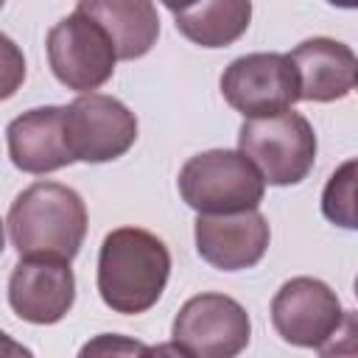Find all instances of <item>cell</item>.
<instances>
[{
  "instance_id": "obj_17",
  "label": "cell",
  "mask_w": 358,
  "mask_h": 358,
  "mask_svg": "<svg viewBox=\"0 0 358 358\" xmlns=\"http://www.w3.org/2000/svg\"><path fill=\"white\" fill-rule=\"evenodd\" d=\"M319 355H358V310H344L336 330L316 347Z\"/></svg>"
},
{
  "instance_id": "obj_1",
  "label": "cell",
  "mask_w": 358,
  "mask_h": 358,
  "mask_svg": "<svg viewBox=\"0 0 358 358\" xmlns=\"http://www.w3.org/2000/svg\"><path fill=\"white\" fill-rule=\"evenodd\" d=\"M171 277V252L148 229L117 227L98 252V294L106 308L123 316L151 310Z\"/></svg>"
},
{
  "instance_id": "obj_11",
  "label": "cell",
  "mask_w": 358,
  "mask_h": 358,
  "mask_svg": "<svg viewBox=\"0 0 358 358\" xmlns=\"http://www.w3.org/2000/svg\"><path fill=\"white\" fill-rule=\"evenodd\" d=\"M76 302V277L70 260L20 257L8 277V305L31 324L62 322Z\"/></svg>"
},
{
  "instance_id": "obj_12",
  "label": "cell",
  "mask_w": 358,
  "mask_h": 358,
  "mask_svg": "<svg viewBox=\"0 0 358 358\" xmlns=\"http://www.w3.org/2000/svg\"><path fill=\"white\" fill-rule=\"evenodd\" d=\"M6 145L14 168L22 173H53L76 162L67 129L64 106H36L22 112L6 126Z\"/></svg>"
},
{
  "instance_id": "obj_19",
  "label": "cell",
  "mask_w": 358,
  "mask_h": 358,
  "mask_svg": "<svg viewBox=\"0 0 358 358\" xmlns=\"http://www.w3.org/2000/svg\"><path fill=\"white\" fill-rule=\"evenodd\" d=\"M159 3H162L165 8H171L173 14H179V11H185L187 6H193L196 0H159Z\"/></svg>"
},
{
  "instance_id": "obj_2",
  "label": "cell",
  "mask_w": 358,
  "mask_h": 358,
  "mask_svg": "<svg viewBox=\"0 0 358 358\" xmlns=\"http://www.w3.org/2000/svg\"><path fill=\"white\" fill-rule=\"evenodd\" d=\"M8 243L20 257L73 260L87 235L84 199L59 182H34L6 215Z\"/></svg>"
},
{
  "instance_id": "obj_7",
  "label": "cell",
  "mask_w": 358,
  "mask_h": 358,
  "mask_svg": "<svg viewBox=\"0 0 358 358\" xmlns=\"http://www.w3.org/2000/svg\"><path fill=\"white\" fill-rule=\"evenodd\" d=\"M224 101L243 117H266L291 109L299 98V76L288 53H246L221 76Z\"/></svg>"
},
{
  "instance_id": "obj_8",
  "label": "cell",
  "mask_w": 358,
  "mask_h": 358,
  "mask_svg": "<svg viewBox=\"0 0 358 358\" xmlns=\"http://www.w3.org/2000/svg\"><path fill=\"white\" fill-rule=\"evenodd\" d=\"M70 151L78 162H112L137 140L134 112L112 95L84 92L64 106Z\"/></svg>"
},
{
  "instance_id": "obj_20",
  "label": "cell",
  "mask_w": 358,
  "mask_h": 358,
  "mask_svg": "<svg viewBox=\"0 0 358 358\" xmlns=\"http://www.w3.org/2000/svg\"><path fill=\"white\" fill-rule=\"evenodd\" d=\"M324 3H330L336 8H358V0H324Z\"/></svg>"
},
{
  "instance_id": "obj_15",
  "label": "cell",
  "mask_w": 358,
  "mask_h": 358,
  "mask_svg": "<svg viewBox=\"0 0 358 358\" xmlns=\"http://www.w3.org/2000/svg\"><path fill=\"white\" fill-rule=\"evenodd\" d=\"M176 31L199 48H227L238 42L252 22V0H196L173 14Z\"/></svg>"
},
{
  "instance_id": "obj_14",
  "label": "cell",
  "mask_w": 358,
  "mask_h": 358,
  "mask_svg": "<svg viewBox=\"0 0 358 358\" xmlns=\"http://www.w3.org/2000/svg\"><path fill=\"white\" fill-rule=\"evenodd\" d=\"M76 11L92 17L112 36L123 62L145 56L159 39V17L151 0H78Z\"/></svg>"
},
{
  "instance_id": "obj_13",
  "label": "cell",
  "mask_w": 358,
  "mask_h": 358,
  "mask_svg": "<svg viewBox=\"0 0 358 358\" xmlns=\"http://www.w3.org/2000/svg\"><path fill=\"white\" fill-rule=\"evenodd\" d=\"M296 76H299V98L313 103H330L344 98L358 84V56L350 45L313 36L299 42L291 53Z\"/></svg>"
},
{
  "instance_id": "obj_4",
  "label": "cell",
  "mask_w": 358,
  "mask_h": 358,
  "mask_svg": "<svg viewBox=\"0 0 358 358\" xmlns=\"http://www.w3.org/2000/svg\"><path fill=\"white\" fill-rule=\"evenodd\" d=\"M238 148L268 185H299L316 162V131L305 115L285 109L266 117H246L238 131Z\"/></svg>"
},
{
  "instance_id": "obj_18",
  "label": "cell",
  "mask_w": 358,
  "mask_h": 358,
  "mask_svg": "<svg viewBox=\"0 0 358 358\" xmlns=\"http://www.w3.org/2000/svg\"><path fill=\"white\" fill-rule=\"evenodd\" d=\"M129 355V352H151L148 347L131 341V338H123V336H98L95 341L84 344L81 347V355Z\"/></svg>"
},
{
  "instance_id": "obj_16",
  "label": "cell",
  "mask_w": 358,
  "mask_h": 358,
  "mask_svg": "<svg viewBox=\"0 0 358 358\" xmlns=\"http://www.w3.org/2000/svg\"><path fill=\"white\" fill-rule=\"evenodd\" d=\"M322 215L341 229H358V157L330 173L322 190Z\"/></svg>"
},
{
  "instance_id": "obj_10",
  "label": "cell",
  "mask_w": 358,
  "mask_h": 358,
  "mask_svg": "<svg viewBox=\"0 0 358 358\" xmlns=\"http://www.w3.org/2000/svg\"><path fill=\"white\" fill-rule=\"evenodd\" d=\"M193 235L199 257L221 271L257 266L271 241L268 221L257 207L241 213H199Z\"/></svg>"
},
{
  "instance_id": "obj_9",
  "label": "cell",
  "mask_w": 358,
  "mask_h": 358,
  "mask_svg": "<svg viewBox=\"0 0 358 358\" xmlns=\"http://www.w3.org/2000/svg\"><path fill=\"white\" fill-rule=\"evenodd\" d=\"M336 291L316 277H294L271 299V324L294 347H319L341 319Z\"/></svg>"
},
{
  "instance_id": "obj_22",
  "label": "cell",
  "mask_w": 358,
  "mask_h": 358,
  "mask_svg": "<svg viewBox=\"0 0 358 358\" xmlns=\"http://www.w3.org/2000/svg\"><path fill=\"white\" fill-rule=\"evenodd\" d=\"M355 87H358V84H355Z\"/></svg>"
},
{
  "instance_id": "obj_21",
  "label": "cell",
  "mask_w": 358,
  "mask_h": 358,
  "mask_svg": "<svg viewBox=\"0 0 358 358\" xmlns=\"http://www.w3.org/2000/svg\"><path fill=\"white\" fill-rule=\"evenodd\" d=\"M355 296H358V277H355Z\"/></svg>"
},
{
  "instance_id": "obj_5",
  "label": "cell",
  "mask_w": 358,
  "mask_h": 358,
  "mask_svg": "<svg viewBox=\"0 0 358 358\" xmlns=\"http://www.w3.org/2000/svg\"><path fill=\"white\" fill-rule=\"evenodd\" d=\"M45 50L59 84L76 92H92L103 87L117 64V48L112 36L81 11H73L48 31Z\"/></svg>"
},
{
  "instance_id": "obj_6",
  "label": "cell",
  "mask_w": 358,
  "mask_h": 358,
  "mask_svg": "<svg viewBox=\"0 0 358 358\" xmlns=\"http://www.w3.org/2000/svg\"><path fill=\"white\" fill-rule=\"evenodd\" d=\"M171 338L179 352L190 358H232L246 350L252 322L238 299L207 291L190 296L179 308Z\"/></svg>"
},
{
  "instance_id": "obj_3",
  "label": "cell",
  "mask_w": 358,
  "mask_h": 358,
  "mask_svg": "<svg viewBox=\"0 0 358 358\" xmlns=\"http://www.w3.org/2000/svg\"><path fill=\"white\" fill-rule=\"evenodd\" d=\"M176 187L196 213H241L263 201L266 179L241 148H213L182 165Z\"/></svg>"
}]
</instances>
